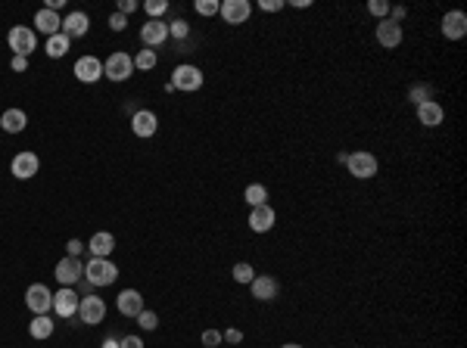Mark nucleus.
Masks as SVG:
<instances>
[{
  "label": "nucleus",
  "mask_w": 467,
  "mask_h": 348,
  "mask_svg": "<svg viewBox=\"0 0 467 348\" xmlns=\"http://www.w3.org/2000/svg\"><path fill=\"white\" fill-rule=\"evenodd\" d=\"M193 10H197L199 16H218L222 3H218V0H197V6H193Z\"/></svg>",
  "instance_id": "nucleus-35"
},
{
  "label": "nucleus",
  "mask_w": 467,
  "mask_h": 348,
  "mask_svg": "<svg viewBox=\"0 0 467 348\" xmlns=\"http://www.w3.org/2000/svg\"><path fill=\"white\" fill-rule=\"evenodd\" d=\"M234 280H237V283H246V286H250L252 283V280H256V271H252V264H250V261H240V264H234Z\"/></svg>",
  "instance_id": "nucleus-29"
},
{
  "label": "nucleus",
  "mask_w": 467,
  "mask_h": 348,
  "mask_svg": "<svg viewBox=\"0 0 467 348\" xmlns=\"http://www.w3.org/2000/svg\"><path fill=\"white\" fill-rule=\"evenodd\" d=\"M439 25H443V38H445V41H461V38L467 35V16H464L461 10H449Z\"/></svg>",
  "instance_id": "nucleus-14"
},
{
  "label": "nucleus",
  "mask_w": 467,
  "mask_h": 348,
  "mask_svg": "<svg viewBox=\"0 0 467 348\" xmlns=\"http://www.w3.org/2000/svg\"><path fill=\"white\" fill-rule=\"evenodd\" d=\"M290 6H296V10H309L312 0H290Z\"/></svg>",
  "instance_id": "nucleus-45"
},
{
  "label": "nucleus",
  "mask_w": 467,
  "mask_h": 348,
  "mask_svg": "<svg viewBox=\"0 0 467 348\" xmlns=\"http://www.w3.org/2000/svg\"><path fill=\"white\" fill-rule=\"evenodd\" d=\"M144 13H146V19H162L169 13V0H146Z\"/></svg>",
  "instance_id": "nucleus-30"
},
{
  "label": "nucleus",
  "mask_w": 467,
  "mask_h": 348,
  "mask_svg": "<svg viewBox=\"0 0 467 348\" xmlns=\"http://www.w3.org/2000/svg\"><path fill=\"white\" fill-rule=\"evenodd\" d=\"M112 249H116V237H112V233H106V230L93 233L91 243H88L91 258H109V255H112Z\"/></svg>",
  "instance_id": "nucleus-23"
},
{
  "label": "nucleus",
  "mask_w": 467,
  "mask_h": 348,
  "mask_svg": "<svg viewBox=\"0 0 467 348\" xmlns=\"http://www.w3.org/2000/svg\"><path fill=\"white\" fill-rule=\"evenodd\" d=\"M259 6H262L265 13H280L286 3H284V0H262V3H259Z\"/></svg>",
  "instance_id": "nucleus-40"
},
{
  "label": "nucleus",
  "mask_w": 467,
  "mask_h": 348,
  "mask_svg": "<svg viewBox=\"0 0 467 348\" xmlns=\"http://www.w3.org/2000/svg\"><path fill=\"white\" fill-rule=\"evenodd\" d=\"M131 75H135V59H131L125 50H116V53H109V56H106V63H103V78H109V81L122 84V81H128Z\"/></svg>",
  "instance_id": "nucleus-1"
},
{
  "label": "nucleus",
  "mask_w": 467,
  "mask_h": 348,
  "mask_svg": "<svg viewBox=\"0 0 467 348\" xmlns=\"http://www.w3.org/2000/svg\"><path fill=\"white\" fill-rule=\"evenodd\" d=\"M275 224H277V215L271 205H256V209H250V230L252 233H268Z\"/></svg>",
  "instance_id": "nucleus-18"
},
{
  "label": "nucleus",
  "mask_w": 467,
  "mask_h": 348,
  "mask_svg": "<svg viewBox=\"0 0 467 348\" xmlns=\"http://www.w3.org/2000/svg\"><path fill=\"white\" fill-rule=\"evenodd\" d=\"M199 339H203V345H206V348H215V345H222V333H218V330H206Z\"/></svg>",
  "instance_id": "nucleus-38"
},
{
  "label": "nucleus",
  "mask_w": 467,
  "mask_h": 348,
  "mask_svg": "<svg viewBox=\"0 0 467 348\" xmlns=\"http://www.w3.org/2000/svg\"><path fill=\"white\" fill-rule=\"evenodd\" d=\"M66 252H69L72 258H78V255H82V252H84V246L78 243V239H69V243H66Z\"/></svg>",
  "instance_id": "nucleus-42"
},
{
  "label": "nucleus",
  "mask_w": 467,
  "mask_h": 348,
  "mask_svg": "<svg viewBox=\"0 0 467 348\" xmlns=\"http://www.w3.org/2000/svg\"><path fill=\"white\" fill-rule=\"evenodd\" d=\"M218 16L228 25H243V22H250V16H252V3L250 0H224Z\"/></svg>",
  "instance_id": "nucleus-9"
},
{
  "label": "nucleus",
  "mask_w": 467,
  "mask_h": 348,
  "mask_svg": "<svg viewBox=\"0 0 467 348\" xmlns=\"http://www.w3.org/2000/svg\"><path fill=\"white\" fill-rule=\"evenodd\" d=\"M25 305L31 314H50L53 311V292L44 283H31L25 290Z\"/></svg>",
  "instance_id": "nucleus-7"
},
{
  "label": "nucleus",
  "mask_w": 467,
  "mask_h": 348,
  "mask_svg": "<svg viewBox=\"0 0 467 348\" xmlns=\"http://www.w3.org/2000/svg\"><path fill=\"white\" fill-rule=\"evenodd\" d=\"M29 336L38 339V342H44V339L53 336V320H50V314H35V320L29 324Z\"/></svg>",
  "instance_id": "nucleus-25"
},
{
  "label": "nucleus",
  "mask_w": 467,
  "mask_h": 348,
  "mask_svg": "<svg viewBox=\"0 0 467 348\" xmlns=\"http://www.w3.org/2000/svg\"><path fill=\"white\" fill-rule=\"evenodd\" d=\"M408 16V10L405 6H390V22H396V25H402V19Z\"/></svg>",
  "instance_id": "nucleus-39"
},
{
  "label": "nucleus",
  "mask_w": 467,
  "mask_h": 348,
  "mask_svg": "<svg viewBox=\"0 0 467 348\" xmlns=\"http://www.w3.org/2000/svg\"><path fill=\"white\" fill-rule=\"evenodd\" d=\"M38 168H41V159L35 156V152H16L13 156V162H10V171H13V177L16 180H31L38 174Z\"/></svg>",
  "instance_id": "nucleus-8"
},
{
  "label": "nucleus",
  "mask_w": 467,
  "mask_h": 348,
  "mask_svg": "<svg viewBox=\"0 0 467 348\" xmlns=\"http://www.w3.org/2000/svg\"><path fill=\"white\" fill-rule=\"evenodd\" d=\"M250 292H252L256 302H275V299L280 296V283L275 277H259L256 274V280L250 283Z\"/></svg>",
  "instance_id": "nucleus-16"
},
{
  "label": "nucleus",
  "mask_w": 467,
  "mask_h": 348,
  "mask_svg": "<svg viewBox=\"0 0 467 348\" xmlns=\"http://www.w3.org/2000/svg\"><path fill=\"white\" fill-rule=\"evenodd\" d=\"M10 69H13V72H25V69H29V56H13Z\"/></svg>",
  "instance_id": "nucleus-43"
},
{
  "label": "nucleus",
  "mask_w": 467,
  "mask_h": 348,
  "mask_svg": "<svg viewBox=\"0 0 467 348\" xmlns=\"http://www.w3.org/2000/svg\"><path fill=\"white\" fill-rule=\"evenodd\" d=\"M374 38H377V44L383 47V50H396V47L402 44L405 31H402V25L383 19V22H377V29H374Z\"/></svg>",
  "instance_id": "nucleus-11"
},
{
  "label": "nucleus",
  "mask_w": 467,
  "mask_h": 348,
  "mask_svg": "<svg viewBox=\"0 0 467 348\" xmlns=\"http://www.w3.org/2000/svg\"><path fill=\"white\" fill-rule=\"evenodd\" d=\"M140 41H144L146 50L165 44L169 41V22H162V19H146V25L140 29Z\"/></svg>",
  "instance_id": "nucleus-13"
},
{
  "label": "nucleus",
  "mask_w": 467,
  "mask_h": 348,
  "mask_svg": "<svg viewBox=\"0 0 467 348\" xmlns=\"http://www.w3.org/2000/svg\"><path fill=\"white\" fill-rule=\"evenodd\" d=\"M100 348H118V339H116V336H106V339H103V345H100Z\"/></svg>",
  "instance_id": "nucleus-46"
},
{
  "label": "nucleus",
  "mask_w": 467,
  "mask_h": 348,
  "mask_svg": "<svg viewBox=\"0 0 467 348\" xmlns=\"http://www.w3.org/2000/svg\"><path fill=\"white\" fill-rule=\"evenodd\" d=\"M280 348H303L299 342H286V345H280Z\"/></svg>",
  "instance_id": "nucleus-47"
},
{
  "label": "nucleus",
  "mask_w": 467,
  "mask_h": 348,
  "mask_svg": "<svg viewBox=\"0 0 467 348\" xmlns=\"http://www.w3.org/2000/svg\"><path fill=\"white\" fill-rule=\"evenodd\" d=\"M445 118V109L443 103H436V100H427V103L418 106V122L424 125V128H439Z\"/></svg>",
  "instance_id": "nucleus-21"
},
{
  "label": "nucleus",
  "mask_w": 467,
  "mask_h": 348,
  "mask_svg": "<svg viewBox=\"0 0 467 348\" xmlns=\"http://www.w3.org/2000/svg\"><path fill=\"white\" fill-rule=\"evenodd\" d=\"M84 280L91 286H112L118 280V267L109 258H91L84 264Z\"/></svg>",
  "instance_id": "nucleus-4"
},
{
  "label": "nucleus",
  "mask_w": 467,
  "mask_h": 348,
  "mask_svg": "<svg viewBox=\"0 0 467 348\" xmlns=\"http://www.w3.org/2000/svg\"><path fill=\"white\" fill-rule=\"evenodd\" d=\"M169 38H175V41H187V38H190V25H187L184 19L169 22Z\"/></svg>",
  "instance_id": "nucleus-31"
},
{
  "label": "nucleus",
  "mask_w": 467,
  "mask_h": 348,
  "mask_svg": "<svg viewBox=\"0 0 467 348\" xmlns=\"http://www.w3.org/2000/svg\"><path fill=\"white\" fill-rule=\"evenodd\" d=\"M135 10H137L135 0H118V13H122V16H131Z\"/></svg>",
  "instance_id": "nucleus-44"
},
{
  "label": "nucleus",
  "mask_w": 467,
  "mask_h": 348,
  "mask_svg": "<svg viewBox=\"0 0 467 348\" xmlns=\"http://www.w3.org/2000/svg\"><path fill=\"white\" fill-rule=\"evenodd\" d=\"M38 31H44L47 38H53V35H59L63 31V19H59V13H53V10H38L35 13V35Z\"/></svg>",
  "instance_id": "nucleus-22"
},
{
  "label": "nucleus",
  "mask_w": 467,
  "mask_h": 348,
  "mask_svg": "<svg viewBox=\"0 0 467 348\" xmlns=\"http://www.w3.org/2000/svg\"><path fill=\"white\" fill-rule=\"evenodd\" d=\"M135 320H137V326H140V330H156V326H159V317H156V311H146V308L137 314Z\"/></svg>",
  "instance_id": "nucleus-34"
},
{
  "label": "nucleus",
  "mask_w": 467,
  "mask_h": 348,
  "mask_svg": "<svg viewBox=\"0 0 467 348\" xmlns=\"http://www.w3.org/2000/svg\"><path fill=\"white\" fill-rule=\"evenodd\" d=\"M88 29H91V19H88V13H82V10L69 13V16L63 19V35L69 38V41L84 38V35H88Z\"/></svg>",
  "instance_id": "nucleus-19"
},
{
  "label": "nucleus",
  "mask_w": 467,
  "mask_h": 348,
  "mask_svg": "<svg viewBox=\"0 0 467 348\" xmlns=\"http://www.w3.org/2000/svg\"><path fill=\"white\" fill-rule=\"evenodd\" d=\"M243 199L250 209H256V205H268V187L265 184H250L243 190Z\"/></svg>",
  "instance_id": "nucleus-27"
},
{
  "label": "nucleus",
  "mask_w": 467,
  "mask_h": 348,
  "mask_svg": "<svg viewBox=\"0 0 467 348\" xmlns=\"http://www.w3.org/2000/svg\"><path fill=\"white\" fill-rule=\"evenodd\" d=\"M408 100H415V106L427 103V100H433V87L430 84H415V87H411V93H408Z\"/></svg>",
  "instance_id": "nucleus-32"
},
{
  "label": "nucleus",
  "mask_w": 467,
  "mask_h": 348,
  "mask_svg": "<svg viewBox=\"0 0 467 348\" xmlns=\"http://www.w3.org/2000/svg\"><path fill=\"white\" fill-rule=\"evenodd\" d=\"M103 317H106V302L100 296H84L82 302H78V320H82L84 326L103 324Z\"/></svg>",
  "instance_id": "nucleus-6"
},
{
  "label": "nucleus",
  "mask_w": 467,
  "mask_h": 348,
  "mask_svg": "<svg viewBox=\"0 0 467 348\" xmlns=\"http://www.w3.org/2000/svg\"><path fill=\"white\" fill-rule=\"evenodd\" d=\"M116 308L122 317H137V314L144 311V296H140L137 290H122L116 299Z\"/></svg>",
  "instance_id": "nucleus-20"
},
{
  "label": "nucleus",
  "mask_w": 467,
  "mask_h": 348,
  "mask_svg": "<svg viewBox=\"0 0 467 348\" xmlns=\"http://www.w3.org/2000/svg\"><path fill=\"white\" fill-rule=\"evenodd\" d=\"M25 125H29L25 109H6L3 116H0V131H6V134H22Z\"/></svg>",
  "instance_id": "nucleus-24"
},
{
  "label": "nucleus",
  "mask_w": 467,
  "mask_h": 348,
  "mask_svg": "<svg viewBox=\"0 0 467 348\" xmlns=\"http://www.w3.org/2000/svg\"><path fill=\"white\" fill-rule=\"evenodd\" d=\"M78 302H82V299L75 296V290H72V286H63V290L59 292H53V314H56V317H75L78 314Z\"/></svg>",
  "instance_id": "nucleus-10"
},
{
  "label": "nucleus",
  "mask_w": 467,
  "mask_h": 348,
  "mask_svg": "<svg viewBox=\"0 0 467 348\" xmlns=\"http://www.w3.org/2000/svg\"><path fill=\"white\" fill-rule=\"evenodd\" d=\"M69 47H72V41L63 35V31H59V35L47 38V44H44V53H47V56H50V59H63L66 53H69Z\"/></svg>",
  "instance_id": "nucleus-26"
},
{
  "label": "nucleus",
  "mask_w": 467,
  "mask_h": 348,
  "mask_svg": "<svg viewBox=\"0 0 467 348\" xmlns=\"http://www.w3.org/2000/svg\"><path fill=\"white\" fill-rule=\"evenodd\" d=\"M368 13L383 22V19H390V3H386V0H368Z\"/></svg>",
  "instance_id": "nucleus-33"
},
{
  "label": "nucleus",
  "mask_w": 467,
  "mask_h": 348,
  "mask_svg": "<svg viewBox=\"0 0 467 348\" xmlns=\"http://www.w3.org/2000/svg\"><path fill=\"white\" fill-rule=\"evenodd\" d=\"M109 29L112 31H125V29H128V16H122V13H112V16H109Z\"/></svg>",
  "instance_id": "nucleus-36"
},
{
  "label": "nucleus",
  "mask_w": 467,
  "mask_h": 348,
  "mask_svg": "<svg viewBox=\"0 0 467 348\" xmlns=\"http://www.w3.org/2000/svg\"><path fill=\"white\" fill-rule=\"evenodd\" d=\"M203 72L197 69V65H190V63H184V65H178L175 72H171V81L165 84V90H184V93H193V90H199L203 87Z\"/></svg>",
  "instance_id": "nucleus-3"
},
{
  "label": "nucleus",
  "mask_w": 467,
  "mask_h": 348,
  "mask_svg": "<svg viewBox=\"0 0 467 348\" xmlns=\"http://www.w3.org/2000/svg\"><path fill=\"white\" fill-rule=\"evenodd\" d=\"M222 342H228V345H240V342H243V333H240L237 326H231V330H224V333H222Z\"/></svg>",
  "instance_id": "nucleus-37"
},
{
  "label": "nucleus",
  "mask_w": 467,
  "mask_h": 348,
  "mask_svg": "<svg viewBox=\"0 0 467 348\" xmlns=\"http://www.w3.org/2000/svg\"><path fill=\"white\" fill-rule=\"evenodd\" d=\"M118 348H144V339H140V336H125V339H118Z\"/></svg>",
  "instance_id": "nucleus-41"
},
{
  "label": "nucleus",
  "mask_w": 467,
  "mask_h": 348,
  "mask_svg": "<svg viewBox=\"0 0 467 348\" xmlns=\"http://www.w3.org/2000/svg\"><path fill=\"white\" fill-rule=\"evenodd\" d=\"M6 44H10L13 56H31L38 50V35L29 25H13L10 35H6Z\"/></svg>",
  "instance_id": "nucleus-5"
},
{
  "label": "nucleus",
  "mask_w": 467,
  "mask_h": 348,
  "mask_svg": "<svg viewBox=\"0 0 467 348\" xmlns=\"http://www.w3.org/2000/svg\"><path fill=\"white\" fill-rule=\"evenodd\" d=\"M53 277H56L63 286H75L78 280L84 277V264H82L78 258L66 255V258H59V261H56V274H53Z\"/></svg>",
  "instance_id": "nucleus-12"
},
{
  "label": "nucleus",
  "mask_w": 467,
  "mask_h": 348,
  "mask_svg": "<svg viewBox=\"0 0 467 348\" xmlns=\"http://www.w3.org/2000/svg\"><path fill=\"white\" fill-rule=\"evenodd\" d=\"M343 165L349 168L352 177H358V180H371L374 174L380 171L377 156H374V152H368V150H355V152H349Z\"/></svg>",
  "instance_id": "nucleus-2"
},
{
  "label": "nucleus",
  "mask_w": 467,
  "mask_h": 348,
  "mask_svg": "<svg viewBox=\"0 0 467 348\" xmlns=\"http://www.w3.org/2000/svg\"><path fill=\"white\" fill-rule=\"evenodd\" d=\"M75 78L82 84H93V81H100L103 78V63H100L97 56H78L75 59Z\"/></svg>",
  "instance_id": "nucleus-15"
},
{
  "label": "nucleus",
  "mask_w": 467,
  "mask_h": 348,
  "mask_svg": "<svg viewBox=\"0 0 467 348\" xmlns=\"http://www.w3.org/2000/svg\"><path fill=\"white\" fill-rule=\"evenodd\" d=\"M135 59V69H140V72H150V69H156V50H140L137 56H131Z\"/></svg>",
  "instance_id": "nucleus-28"
},
{
  "label": "nucleus",
  "mask_w": 467,
  "mask_h": 348,
  "mask_svg": "<svg viewBox=\"0 0 467 348\" xmlns=\"http://www.w3.org/2000/svg\"><path fill=\"white\" fill-rule=\"evenodd\" d=\"M131 131L137 134V137H144V140H150L153 134L159 131V118H156V112H150V109H140L131 116Z\"/></svg>",
  "instance_id": "nucleus-17"
}]
</instances>
